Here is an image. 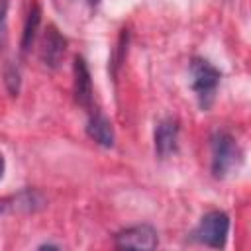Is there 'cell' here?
Listing matches in <instances>:
<instances>
[{
    "instance_id": "obj_15",
    "label": "cell",
    "mask_w": 251,
    "mask_h": 251,
    "mask_svg": "<svg viewBox=\"0 0 251 251\" xmlns=\"http://www.w3.org/2000/svg\"><path fill=\"white\" fill-rule=\"evenodd\" d=\"M98 2H100V0H88V4H90V6H96Z\"/></svg>"
},
{
    "instance_id": "obj_12",
    "label": "cell",
    "mask_w": 251,
    "mask_h": 251,
    "mask_svg": "<svg viewBox=\"0 0 251 251\" xmlns=\"http://www.w3.org/2000/svg\"><path fill=\"white\" fill-rule=\"evenodd\" d=\"M126 45H127V31L124 29V31H122V37H120V43H118V49H116V55H114V59H112V65H114V67H118L120 61L124 59V49H126Z\"/></svg>"
},
{
    "instance_id": "obj_3",
    "label": "cell",
    "mask_w": 251,
    "mask_h": 251,
    "mask_svg": "<svg viewBox=\"0 0 251 251\" xmlns=\"http://www.w3.org/2000/svg\"><path fill=\"white\" fill-rule=\"evenodd\" d=\"M227 233H229V216L222 210H212L208 214H204L196 226V229L192 231L194 239L214 247V249H222L227 241Z\"/></svg>"
},
{
    "instance_id": "obj_5",
    "label": "cell",
    "mask_w": 251,
    "mask_h": 251,
    "mask_svg": "<svg viewBox=\"0 0 251 251\" xmlns=\"http://www.w3.org/2000/svg\"><path fill=\"white\" fill-rule=\"evenodd\" d=\"M65 51H67V39L61 35V31L55 25H49L45 29V35H43V41H41V49H39L41 61L47 67L55 69L63 61Z\"/></svg>"
},
{
    "instance_id": "obj_10",
    "label": "cell",
    "mask_w": 251,
    "mask_h": 251,
    "mask_svg": "<svg viewBox=\"0 0 251 251\" xmlns=\"http://www.w3.org/2000/svg\"><path fill=\"white\" fill-rule=\"evenodd\" d=\"M4 82H6V86H8V90H10V94L12 96H18V92H20V69L16 67V65H12V63H8L6 67H4Z\"/></svg>"
},
{
    "instance_id": "obj_9",
    "label": "cell",
    "mask_w": 251,
    "mask_h": 251,
    "mask_svg": "<svg viewBox=\"0 0 251 251\" xmlns=\"http://www.w3.org/2000/svg\"><path fill=\"white\" fill-rule=\"evenodd\" d=\"M39 22H41V8L37 4H33L27 18H25V25L22 31V51H27L31 47L35 33H37V27H39Z\"/></svg>"
},
{
    "instance_id": "obj_8",
    "label": "cell",
    "mask_w": 251,
    "mask_h": 251,
    "mask_svg": "<svg viewBox=\"0 0 251 251\" xmlns=\"http://www.w3.org/2000/svg\"><path fill=\"white\" fill-rule=\"evenodd\" d=\"M86 133H88L90 139H94L102 147H112L114 141H116V133H114L112 122L104 114H100V112H92L88 116Z\"/></svg>"
},
{
    "instance_id": "obj_1",
    "label": "cell",
    "mask_w": 251,
    "mask_h": 251,
    "mask_svg": "<svg viewBox=\"0 0 251 251\" xmlns=\"http://www.w3.org/2000/svg\"><path fill=\"white\" fill-rule=\"evenodd\" d=\"M212 149V175L216 178H226L241 163V149L237 141L227 131H216L210 139Z\"/></svg>"
},
{
    "instance_id": "obj_14",
    "label": "cell",
    "mask_w": 251,
    "mask_h": 251,
    "mask_svg": "<svg viewBox=\"0 0 251 251\" xmlns=\"http://www.w3.org/2000/svg\"><path fill=\"white\" fill-rule=\"evenodd\" d=\"M4 169H6V163H4V157L0 155V178L4 176Z\"/></svg>"
},
{
    "instance_id": "obj_13",
    "label": "cell",
    "mask_w": 251,
    "mask_h": 251,
    "mask_svg": "<svg viewBox=\"0 0 251 251\" xmlns=\"http://www.w3.org/2000/svg\"><path fill=\"white\" fill-rule=\"evenodd\" d=\"M8 210V200H0V214H4Z\"/></svg>"
},
{
    "instance_id": "obj_7",
    "label": "cell",
    "mask_w": 251,
    "mask_h": 251,
    "mask_svg": "<svg viewBox=\"0 0 251 251\" xmlns=\"http://www.w3.org/2000/svg\"><path fill=\"white\" fill-rule=\"evenodd\" d=\"M73 90H75V100L80 106L90 108V104H92V78H90L88 65L82 57H75V84H73Z\"/></svg>"
},
{
    "instance_id": "obj_6",
    "label": "cell",
    "mask_w": 251,
    "mask_h": 251,
    "mask_svg": "<svg viewBox=\"0 0 251 251\" xmlns=\"http://www.w3.org/2000/svg\"><path fill=\"white\" fill-rule=\"evenodd\" d=\"M178 122L175 118H165L157 124L155 127V153L161 159H167L169 155H173L176 151V143H178Z\"/></svg>"
},
{
    "instance_id": "obj_4",
    "label": "cell",
    "mask_w": 251,
    "mask_h": 251,
    "mask_svg": "<svg viewBox=\"0 0 251 251\" xmlns=\"http://www.w3.org/2000/svg\"><path fill=\"white\" fill-rule=\"evenodd\" d=\"M114 243L120 249H145V251H151V249L157 247L159 237H157L155 227H151L147 224H141V226H131V227H126V229L118 231L114 235Z\"/></svg>"
},
{
    "instance_id": "obj_11",
    "label": "cell",
    "mask_w": 251,
    "mask_h": 251,
    "mask_svg": "<svg viewBox=\"0 0 251 251\" xmlns=\"http://www.w3.org/2000/svg\"><path fill=\"white\" fill-rule=\"evenodd\" d=\"M8 0H0V51L6 45V37H8Z\"/></svg>"
},
{
    "instance_id": "obj_2",
    "label": "cell",
    "mask_w": 251,
    "mask_h": 251,
    "mask_svg": "<svg viewBox=\"0 0 251 251\" xmlns=\"http://www.w3.org/2000/svg\"><path fill=\"white\" fill-rule=\"evenodd\" d=\"M190 73H192V90L198 98V104L202 110H208L214 102V96H216V88L220 84V78H222V73L210 65L206 59H192L190 63Z\"/></svg>"
}]
</instances>
